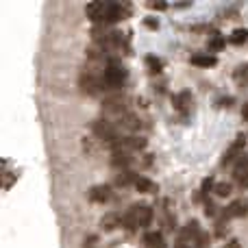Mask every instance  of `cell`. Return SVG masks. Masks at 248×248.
<instances>
[{"instance_id": "11", "label": "cell", "mask_w": 248, "mask_h": 248, "mask_svg": "<svg viewBox=\"0 0 248 248\" xmlns=\"http://www.w3.org/2000/svg\"><path fill=\"white\" fill-rule=\"evenodd\" d=\"M118 227H122V216L116 214V211L103 216V220H100V229H103V231H113V229H118Z\"/></svg>"}, {"instance_id": "24", "label": "cell", "mask_w": 248, "mask_h": 248, "mask_svg": "<svg viewBox=\"0 0 248 248\" xmlns=\"http://www.w3.org/2000/svg\"><path fill=\"white\" fill-rule=\"evenodd\" d=\"M205 216H211V218L218 216V209H216L214 202H205Z\"/></svg>"}, {"instance_id": "25", "label": "cell", "mask_w": 248, "mask_h": 248, "mask_svg": "<svg viewBox=\"0 0 248 248\" xmlns=\"http://www.w3.org/2000/svg\"><path fill=\"white\" fill-rule=\"evenodd\" d=\"M218 105H220V107H231V105H233V96H227V98H220L218 100Z\"/></svg>"}, {"instance_id": "1", "label": "cell", "mask_w": 248, "mask_h": 248, "mask_svg": "<svg viewBox=\"0 0 248 248\" xmlns=\"http://www.w3.org/2000/svg\"><path fill=\"white\" fill-rule=\"evenodd\" d=\"M126 68L118 61H109L103 70V77H100V83H103V92H116L126 83Z\"/></svg>"}, {"instance_id": "18", "label": "cell", "mask_w": 248, "mask_h": 248, "mask_svg": "<svg viewBox=\"0 0 248 248\" xmlns=\"http://www.w3.org/2000/svg\"><path fill=\"white\" fill-rule=\"evenodd\" d=\"M229 42L235 44V46H242V44L248 42V31L246 29H235L231 33V37H229Z\"/></svg>"}, {"instance_id": "16", "label": "cell", "mask_w": 248, "mask_h": 248, "mask_svg": "<svg viewBox=\"0 0 248 248\" xmlns=\"http://www.w3.org/2000/svg\"><path fill=\"white\" fill-rule=\"evenodd\" d=\"M233 78H235V83L240 87H248V63L237 65L235 72H233Z\"/></svg>"}, {"instance_id": "8", "label": "cell", "mask_w": 248, "mask_h": 248, "mask_svg": "<svg viewBox=\"0 0 248 248\" xmlns=\"http://www.w3.org/2000/svg\"><path fill=\"white\" fill-rule=\"evenodd\" d=\"M87 196H90L92 202H100V205H105V202L111 198V187H109V185H105V183L94 185V187L87 192Z\"/></svg>"}, {"instance_id": "13", "label": "cell", "mask_w": 248, "mask_h": 248, "mask_svg": "<svg viewBox=\"0 0 248 248\" xmlns=\"http://www.w3.org/2000/svg\"><path fill=\"white\" fill-rule=\"evenodd\" d=\"M135 187L140 189V192H144V194H157L159 192V185L153 183L150 179H146V176H137Z\"/></svg>"}, {"instance_id": "6", "label": "cell", "mask_w": 248, "mask_h": 248, "mask_svg": "<svg viewBox=\"0 0 248 248\" xmlns=\"http://www.w3.org/2000/svg\"><path fill=\"white\" fill-rule=\"evenodd\" d=\"M233 179L240 183L242 189L248 187V155H242V157L237 159L235 168H233Z\"/></svg>"}, {"instance_id": "4", "label": "cell", "mask_w": 248, "mask_h": 248, "mask_svg": "<svg viewBox=\"0 0 248 248\" xmlns=\"http://www.w3.org/2000/svg\"><path fill=\"white\" fill-rule=\"evenodd\" d=\"M244 146H246V135H244V133H240V135L235 137V141H233V144L227 148V153H224V157H222V166L237 161V159H240L242 155H244Z\"/></svg>"}, {"instance_id": "15", "label": "cell", "mask_w": 248, "mask_h": 248, "mask_svg": "<svg viewBox=\"0 0 248 248\" xmlns=\"http://www.w3.org/2000/svg\"><path fill=\"white\" fill-rule=\"evenodd\" d=\"M144 242H146V246H148V248H168L166 246V240H163V235H161V233H157V231L146 233Z\"/></svg>"}, {"instance_id": "21", "label": "cell", "mask_w": 248, "mask_h": 248, "mask_svg": "<svg viewBox=\"0 0 248 248\" xmlns=\"http://www.w3.org/2000/svg\"><path fill=\"white\" fill-rule=\"evenodd\" d=\"M214 192H216V196L227 198V196H231V194H233V185L231 183H218Z\"/></svg>"}, {"instance_id": "7", "label": "cell", "mask_w": 248, "mask_h": 248, "mask_svg": "<svg viewBox=\"0 0 248 248\" xmlns=\"http://www.w3.org/2000/svg\"><path fill=\"white\" fill-rule=\"evenodd\" d=\"M85 13L92 22H100L105 24V16H107V2H90L85 7Z\"/></svg>"}, {"instance_id": "12", "label": "cell", "mask_w": 248, "mask_h": 248, "mask_svg": "<svg viewBox=\"0 0 248 248\" xmlns=\"http://www.w3.org/2000/svg\"><path fill=\"white\" fill-rule=\"evenodd\" d=\"M131 161H133V157H131V153H126V150H116V153H113V157H111L113 166H116V168H124V170L131 166Z\"/></svg>"}, {"instance_id": "5", "label": "cell", "mask_w": 248, "mask_h": 248, "mask_svg": "<svg viewBox=\"0 0 248 248\" xmlns=\"http://www.w3.org/2000/svg\"><path fill=\"white\" fill-rule=\"evenodd\" d=\"M192 105H194V96H192V92H187V90H183V92L172 96V107H174V111H179L183 118L192 111Z\"/></svg>"}, {"instance_id": "28", "label": "cell", "mask_w": 248, "mask_h": 248, "mask_svg": "<svg viewBox=\"0 0 248 248\" xmlns=\"http://www.w3.org/2000/svg\"><path fill=\"white\" fill-rule=\"evenodd\" d=\"M242 118H244V120H248V103L244 105V109H242Z\"/></svg>"}, {"instance_id": "3", "label": "cell", "mask_w": 248, "mask_h": 248, "mask_svg": "<svg viewBox=\"0 0 248 248\" xmlns=\"http://www.w3.org/2000/svg\"><path fill=\"white\" fill-rule=\"evenodd\" d=\"M126 107H128V98L122 94H116V96H109L105 98L103 103V111L105 113H118V116H126Z\"/></svg>"}, {"instance_id": "14", "label": "cell", "mask_w": 248, "mask_h": 248, "mask_svg": "<svg viewBox=\"0 0 248 248\" xmlns=\"http://www.w3.org/2000/svg\"><path fill=\"white\" fill-rule=\"evenodd\" d=\"M224 44H227V39L222 37L220 33H211L209 39H207V50L209 52H220L224 48Z\"/></svg>"}, {"instance_id": "9", "label": "cell", "mask_w": 248, "mask_h": 248, "mask_svg": "<svg viewBox=\"0 0 248 248\" xmlns=\"http://www.w3.org/2000/svg\"><path fill=\"white\" fill-rule=\"evenodd\" d=\"M224 211H227L229 218H244V216H248V198H237Z\"/></svg>"}, {"instance_id": "26", "label": "cell", "mask_w": 248, "mask_h": 248, "mask_svg": "<svg viewBox=\"0 0 248 248\" xmlns=\"http://www.w3.org/2000/svg\"><path fill=\"white\" fill-rule=\"evenodd\" d=\"M150 9H155V11H163V9H168L166 2H148Z\"/></svg>"}, {"instance_id": "17", "label": "cell", "mask_w": 248, "mask_h": 248, "mask_svg": "<svg viewBox=\"0 0 248 248\" xmlns=\"http://www.w3.org/2000/svg\"><path fill=\"white\" fill-rule=\"evenodd\" d=\"M153 222V209L148 205H141V214H140V229H148Z\"/></svg>"}, {"instance_id": "27", "label": "cell", "mask_w": 248, "mask_h": 248, "mask_svg": "<svg viewBox=\"0 0 248 248\" xmlns=\"http://www.w3.org/2000/svg\"><path fill=\"white\" fill-rule=\"evenodd\" d=\"M224 248H242V244H240V240H231Z\"/></svg>"}, {"instance_id": "22", "label": "cell", "mask_w": 248, "mask_h": 248, "mask_svg": "<svg viewBox=\"0 0 248 248\" xmlns=\"http://www.w3.org/2000/svg\"><path fill=\"white\" fill-rule=\"evenodd\" d=\"M211 189H216V185H214V176H209V179H205V181H202V185H201V192H202V196H207V194H209Z\"/></svg>"}, {"instance_id": "2", "label": "cell", "mask_w": 248, "mask_h": 248, "mask_svg": "<svg viewBox=\"0 0 248 248\" xmlns=\"http://www.w3.org/2000/svg\"><path fill=\"white\" fill-rule=\"evenodd\" d=\"M94 133L100 141H107L109 146H116L120 141V133H118V126L109 120H96L94 122Z\"/></svg>"}, {"instance_id": "10", "label": "cell", "mask_w": 248, "mask_h": 248, "mask_svg": "<svg viewBox=\"0 0 248 248\" xmlns=\"http://www.w3.org/2000/svg\"><path fill=\"white\" fill-rule=\"evenodd\" d=\"M189 63L192 65H198V68H214L216 63H218V59H216V55H192L189 57Z\"/></svg>"}, {"instance_id": "20", "label": "cell", "mask_w": 248, "mask_h": 248, "mask_svg": "<svg viewBox=\"0 0 248 248\" xmlns=\"http://www.w3.org/2000/svg\"><path fill=\"white\" fill-rule=\"evenodd\" d=\"M146 65H148V70L153 74H159L163 70V61L157 59V57H146Z\"/></svg>"}, {"instance_id": "19", "label": "cell", "mask_w": 248, "mask_h": 248, "mask_svg": "<svg viewBox=\"0 0 248 248\" xmlns=\"http://www.w3.org/2000/svg\"><path fill=\"white\" fill-rule=\"evenodd\" d=\"M135 181H137V176L133 174L131 170H122L120 174L116 176V183H118V185H122V187H126L128 183H135Z\"/></svg>"}, {"instance_id": "23", "label": "cell", "mask_w": 248, "mask_h": 248, "mask_svg": "<svg viewBox=\"0 0 248 248\" xmlns=\"http://www.w3.org/2000/svg\"><path fill=\"white\" fill-rule=\"evenodd\" d=\"M194 248H209V233H201L196 240V244H194Z\"/></svg>"}]
</instances>
